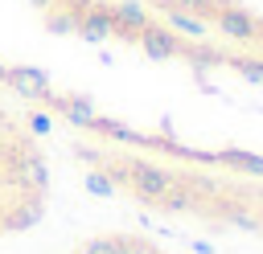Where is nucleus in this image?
Wrapping results in <instances>:
<instances>
[{"label": "nucleus", "mask_w": 263, "mask_h": 254, "mask_svg": "<svg viewBox=\"0 0 263 254\" xmlns=\"http://www.w3.org/2000/svg\"><path fill=\"white\" fill-rule=\"evenodd\" d=\"M115 201L82 147V119L0 70V254L37 250Z\"/></svg>", "instance_id": "obj_1"}, {"label": "nucleus", "mask_w": 263, "mask_h": 254, "mask_svg": "<svg viewBox=\"0 0 263 254\" xmlns=\"http://www.w3.org/2000/svg\"><path fill=\"white\" fill-rule=\"evenodd\" d=\"M210 20L230 37V41H259L263 37V25L251 16V12H242V8H234V4H222V8H214L210 12Z\"/></svg>", "instance_id": "obj_2"}]
</instances>
